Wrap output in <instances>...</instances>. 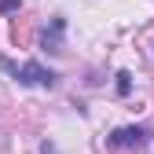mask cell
<instances>
[{
    "label": "cell",
    "instance_id": "2",
    "mask_svg": "<svg viewBox=\"0 0 154 154\" xmlns=\"http://www.w3.org/2000/svg\"><path fill=\"white\" fill-rule=\"evenodd\" d=\"M147 140H150V128L143 125H125L110 132V147H143Z\"/></svg>",
    "mask_w": 154,
    "mask_h": 154
},
{
    "label": "cell",
    "instance_id": "3",
    "mask_svg": "<svg viewBox=\"0 0 154 154\" xmlns=\"http://www.w3.org/2000/svg\"><path fill=\"white\" fill-rule=\"evenodd\" d=\"M128 92H132V73L121 70V73H118V95H128Z\"/></svg>",
    "mask_w": 154,
    "mask_h": 154
},
{
    "label": "cell",
    "instance_id": "1",
    "mask_svg": "<svg viewBox=\"0 0 154 154\" xmlns=\"http://www.w3.org/2000/svg\"><path fill=\"white\" fill-rule=\"evenodd\" d=\"M0 66H4V70H11L18 85H41V88H55V73H51V70H44L41 63H22V66H15L11 59H0Z\"/></svg>",
    "mask_w": 154,
    "mask_h": 154
},
{
    "label": "cell",
    "instance_id": "4",
    "mask_svg": "<svg viewBox=\"0 0 154 154\" xmlns=\"http://www.w3.org/2000/svg\"><path fill=\"white\" fill-rule=\"evenodd\" d=\"M0 11H4V15L8 11H18V0H0Z\"/></svg>",
    "mask_w": 154,
    "mask_h": 154
}]
</instances>
